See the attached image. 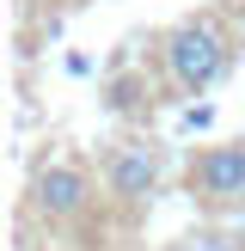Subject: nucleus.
<instances>
[{"label":"nucleus","mask_w":245,"mask_h":251,"mask_svg":"<svg viewBox=\"0 0 245 251\" xmlns=\"http://www.w3.org/2000/svg\"><path fill=\"white\" fill-rule=\"evenodd\" d=\"M153 55H159V80H166L172 98H208V92L233 74L239 43H233L227 19L202 6V12L172 19L166 31L153 37Z\"/></svg>","instance_id":"f257e3e1"},{"label":"nucleus","mask_w":245,"mask_h":251,"mask_svg":"<svg viewBox=\"0 0 245 251\" xmlns=\"http://www.w3.org/2000/svg\"><path fill=\"white\" fill-rule=\"evenodd\" d=\"M98 172L74 153H37L24 172V215L43 233H80L98 215Z\"/></svg>","instance_id":"f03ea898"},{"label":"nucleus","mask_w":245,"mask_h":251,"mask_svg":"<svg viewBox=\"0 0 245 251\" xmlns=\"http://www.w3.org/2000/svg\"><path fill=\"white\" fill-rule=\"evenodd\" d=\"M166 141H153V135H117V141L104 147V159H98V184H104V202L117 208V215H147L153 208V196L166 190Z\"/></svg>","instance_id":"7ed1b4c3"},{"label":"nucleus","mask_w":245,"mask_h":251,"mask_svg":"<svg viewBox=\"0 0 245 251\" xmlns=\"http://www.w3.org/2000/svg\"><path fill=\"white\" fill-rule=\"evenodd\" d=\"M184 196H190L208 221L245 215V135L196 147L190 166H184Z\"/></svg>","instance_id":"20e7f679"},{"label":"nucleus","mask_w":245,"mask_h":251,"mask_svg":"<svg viewBox=\"0 0 245 251\" xmlns=\"http://www.w3.org/2000/svg\"><path fill=\"white\" fill-rule=\"evenodd\" d=\"M104 110L110 117H147V110H153V80H147V74L104 68Z\"/></svg>","instance_id":"39448f33"},{"label":"nucleus","mask_w":245,"mask_h":251,"mask_svg":"<svg viewBox=\"0 0 245 251\" xmlns=\"http://www.w3.org/2000/svg\"><path fill=\"white\" fill-rule=\"evenodd\" d=\"M166 251H245V245H239V233H233V227H220V221H202V227L178 233Z\"/></svg>","instance_id":"423d86ee"},{"label":"nucleus","mask_w":245,"mask_h":251,"mask_svg":"<svg viewBox=\"0 0 245 251\" xmlns=\"http://www.w3.org/2000/svg\"><path fill=\"white\" fill-rule=\"evenodd\" d=\"M178 123H184V129H208V123H215V104H196V98H190V104L178 110Z\"/></svg>","instance_id":"0eeeda50"},{"label":"nucleus","mask_w":245,"mask_h":251,"mask_svg":"<svg viewBox=\"0 0 245 251\" xmlns=\"http://www.w3.org/2000/svg\"><path fill=\"white\" fill-rule=\"evenodd\" d=\"M233 233H239V245H245V215H239V221H233Z\"/></svg>","instance_id":"6e6552de"},{"label":"nucleus","mask_w":245,"mask_h":251,"mask_svg":"<svg viewBox=\"0 0 245 251\" xmlns=\"http://www.w3.org/2000/svg\"><path fill=\"white\" fill-rule=\"evenodd\" d=\"M110 251H129V245H110Z\"/></svg>","instance_id":"1a4fd4ad"}]
</instances>
